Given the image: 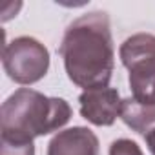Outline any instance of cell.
Returning <instances> with one entry per match:
<instances>
[{"mask_svg": "<svg viewBox=\"0 0 155 155\" xmlns=\"http://www.w3.org/2000/svg\"><path fill=\"white\" fill-rule=\"evenodd\" d=\"M69 81L81 88L108 86L113 73V38L110 17L93 11L73 20L58 48Z\"/></svg>", "mask_w": 155, "mask_h": 155, "instance_id": "1", "label": "cell"}, {"mask_svg": "<svg viewBox=\"0 0 155 155\" xmlns=\"http://www.w3.org/2000/svg\"><path fill=\"white\" fill-rule=\"evenodd\" d=\"M69 119L71 108L64 99L20 88L2 104L0 131L8 140L33 142V139L62 128Z\"/></svg>", "mask_w": 155, "mask_h": 155, "instance_id": "2", "label": "cell"}, {"mask_svg": "<svg viewBox=\"0 0 155 155\" xmlns=\"http://www.w3.org/2000/svg\"><path fill=\"white\" fill-rule=\"evenodd\" d=\"M119 53L130 71L133 99L142 104H155V35H131L122 42Z\"/></svg>", "mask_w": 155, "mask_h": 155, "instance_id": "3", "label": "cell"}, {"mask_svg": "<svg viewBox=\"0 0 155 155\" xmlns=\"http://www.w3.org/2000/svg\"><path fill=\"white\" fill-rule=\"evenodd\" d=\"M2 64L11 81L18 84H33L48 73L49 51L33 37H18L4 46Z\"/></svg>", "mask_w": 155, "mask_h": 155, "instance_id": "4", "label": "cell"}, {"mask_svg": "<svg viewBox=\"0 0 155 155\" xmlns=\"http://www.w3.org/2000/svg\"><path fill=\"white\" fill-rule=\"evenodd\" d=\"M81 115L95 126H111L117 117H120L122 101L119 91L108 86L84 90L79 97Z\"/></svg>", "mask_w": 155, "mask_h": 155, "instance_id": "5", "label": "cell"}, {"mask_svg": "<svg viewBox=\"0 0 155 155\" xmlns=\"http://www.w3.org/2000/svg\"><path fill=\"white\" fill-rule=\"evenodd\" d=\"M48 155H99V139L90 128L75 126L51 139Z\"/></svg>", "mask_w": 155, "mask_h": 155, "instance_id": "6", "label": "cell"}, {"mask_svg": "<svg viewBox=\"0 0 155 155\" xmlns=\"http://www.w3.org/2000/svg\"><path fill=\"white\" fill-rule=\"evenodd\" d=\"M120 119L133 131L146 137L155 130V104H142L133 97L124 99L120 106Z\"/></svg>", "mask_w": 155, "mask_h": 155, "instance_id": "7", "label": "cell"}, {"mask_svg": "<svg viewBox=\"0 0 155 155\" xmlns=\"http://www.w3.org/2000/svg\"><path fill=\"white\" fill-rule=\"evenodd\" d=\"M0 155H35V146L33 142H18V140L2 139Z\"/></svg>", "mask_w": 155, "mask_h": 155, "instance_id": "8", "label": "cell"}, {"mask_svg": "<svg viewBox=\"0 0 155 155\" xmlns=\"http://www.w3.org/2000/svg\"><path fill=\"white\" fill-rule=\"evenodd\" d=\"M110 155H142V151L137 146V142H133L130 139H119V140L111 142Z\"/></svg>", "mask_w": 155, "mask_h": 155, "instance_id": "9", "label": "cell"}, {"mask_svg": "<svg viewBox=\"0 0 155 155\" xmlns=\"http://www.w3.org/2000/svg\"><path fill=\"white\" fill-rule=\"evenodd\" d=\"M144 139H146V142H148V148H150V151L155 155V130H151V131H150V133H148Z\"/></svg>", "mask_w": 155, "mask_h": 155, "instance_id": "10", "label": "cell"}]
</instances>
